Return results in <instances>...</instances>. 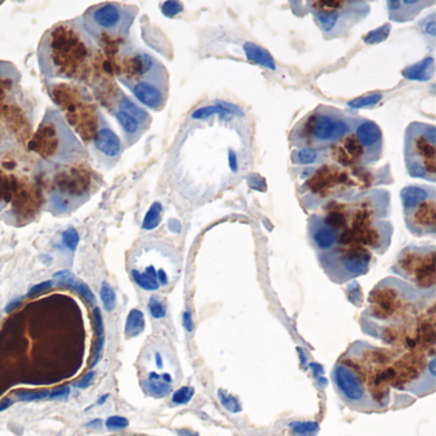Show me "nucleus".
<instances>
[{
    "mask_svg": "<svg viewBox=\"0 0 436 436\" xmlns=\"http://www.w3.org/2000/svg\"><path fill=\"white\" fill-rule=\"evenodd\" d=\"M334 388L346 406L360 412H375L384 408L370 394L355 370L339 360L332 371Z\"/></svg>",
    "mask_w": 436,
    "mask_h": 436,
    "instance_id": "9",
    "label": "nucleus"
},
{
    "mask_svg": "<svg viewBox=\"0 0 436 436\" xmlns=\"http://www.w3.org/2000/svg\"><path fill=\"white\" fill-rule=\"evenodd\" d=\"M20 303H21V300H17V301H15V302L9 303V304H8L7 306V312H10V311L13 310V309H15V307H17V306H18Z\"/></svg>",
    "mask_w": 436,
    "mask_h": 436,
    "instance_id": "43",
    "label": "nucleus"
},
{
    "mask_svg": "<svg viewBox=\"0 0 436 436\" xmlns=\"http://www.w3.org/2000/svg\"><path fill=\"white\" fill-rule=\"evenodd\" d=\"M306 6L326 40L347 36L370 15L366 1H307Z\"/></svg>",
    "mask_w": 436,
    "mask_h": 436,
    "instance_id": "5",
    "label": "nucleus"
},
{
    "mask_svg": "<svg viewBox=\"0 0 436 436\" xmlns=\"http://www.w3.org/2000/svg\"><path fill=\"white\" fill-rule=\"evenodd\" d=\"M316 255L326 276L337 284L369 273L372 264V253L360 244H338L329 251Z\"/></svg>",
    "mask_w": 436,
    "mask_h": 436,
    "instance_id": "7",
    "label": "nucleus"
},
{
    "mask_svg": "<svg viewBox=\"0 0 436 436\" xmlns=\"http://www.w3.org/2000/svg\"><path fill=\"white\" fill-rule=\"evenodd\" d=\"M435 246L409 244L398 253L392 272L425 293L435 295Z\"/></svg>",
    "mask_w": 436,
    "mask_h": 436,
    "instance_id": "8",
    "label": "nucleus"
},
{
    "mask_svg": "<svg viewBox=\"0 0 436 436\" xmlns=\"http://www.w3.org/2000/svg\"><path fill=\"white\" fill-rule=\"evenodd\" d=\"M115 117H117V120H118L119 125L122 126L123 128V131H125V134L128 136V137H134V139H137L139 136H140V123L136 120V119L132 117V115H129L128 113L126 111H117V114H115Z\"/></svg>",
    "mask_w": 436,
    "mask_h": 436,
    "instance_id": "22",
    "label": "nucleus"
},
{
    "mask_svg": "<svg viewBox=\"0 0 436 436\" xmlns=\"http://www.w3.org/2000/svg\"><path fill=\"white\" fill-rule=\"evenodd\" d=\"M435 74V59L428 57L402 71V76L411 81H430Z\"/></svg>",
    "mask_w": 436,
    "mask_h": 436,
    "instance_id": "17",
    "label": "nucleus"
},
{
    "mask_svg": "<svg viewBox=\"0 0 436 436\" xmlns=\"http://www.w3.org/2000/svg\"><path fill=\"white\" fill-rule=\"evenodd\" d=\"M192 388L185 386V388L178 389L177 392L173 394V398H171V400H173V403H174V405H185V403H187L188 400L192 398Z\"/></svg>",
    "mask_w": 436,
    "mask_h": 436,
    "instance_id": "35",
    "label": "nucleus"
},
{
    "mask_svg": "<svg viewBox=\"0 0 436 436\" xmlns=\"http://www.w3.org/2000/svg\"><path fill=\"white\" fill-rule=\"evenodd\" d=\"M389 34H391V24L385 23L377 30L370 31L369 34L363 37V41L369 45L379 44V43L385 41L389 37Z\"/></svg>",
    "mask_w": 436,
    "mask_h": 436,
    "instance_id": "25",
    "label": "nucleus"
},
{
    "mask_svg": "<svg viewBox=\"0 0 436 436\" xmlns=\"http://www.w3.org/2000/svg\"><path fill=\"white\" fill-rule=\"evenodd\" d=\"M162 211L163 206L160 202H154L148 209V214L145 215V219L142 223V228L146 230H155L162 220Z\"/></svg>",
    "mask_w": 436,
    "mask_h": 436,
    "instance_id": "24",
    "label": "nucleus"
},
{
    "mask_svg": "<svg viewBox=\"0 0 436 436\" xmlns=\"http://www.w3.org/2000/svg\"><path fill=\"white\" fill-rule=\"evenodd\" d=\"M69 393L71 392H69L68 386H60L58 389L49 393L48 398H50V400H66L69 395Z\"/></svg>",
    "mask_w": 436,
    "mask_h": 436,
    "instance_id": "39",
    "label": "nucleus"
},
{
    "mask_svg": "<svg viewBox=\"0 0 436 436\" xmlns=\"http://www.w3.org/2000/svg\"><path fill=\"white\" fill-rule=\"evenodd\" d=\"M148 311L154 318H163L167 314L164 303L157 297H151L148 302Z\"/></svg>",
    "mask_w": 436,
    "mask_h": 436,
    "instance_id": "33",
    "label": "nucleus"
},
{
    "mask_svg": "<svg viewBox=\"0 0 436 436\" xmlns=\"http://www.w3.org/2000/svg\"><path fill=\"white\" fill-rule=\"evenodd\" d=\"M407 230L416 237L435 236L436 195L403 211Z\"/></svg>",
    "mask_w": 436,
    "mask_h": 436,
    "instance_id": "12",
    "label": "nucleus"
},
{
    "mask_svg": "<svg viewBox=\"0 0 436 436\" xmlns=\"http://www.w3.org/2000/svg\"><path fill=\"white\" fill-rule=\"evenodd\" d=\"M358 119L338 108L318 105L297 123L290 140L297 148L330 150L353 129Z\"/></svg>",
    "mask_w": 436,
    "mask_h": 436,
    "instance_id": "3",
    "label": "nucleus"
},
{
    "mask_svg": "<svg viewBox=\"0 0 436 436\" xmlns=\"http://www.w3.org/2000/svg\"><path fill=\"white\" fill-rule=\"evenodd\" d=\"M62 239L69 251H76L77 246L80 244V234L74 228H68L67 230L63 232Z\"/></svg>",
    "mask_w": 436,
    "mask_h": 436,
    "instance_id": "30",
    "label": "nucleus"
},
{
    "mask_svg": "<svg viewBox=\"0 0 436 436\" xmlns=\"http://www.w3.org/2000/svg\"><path fill=\"white\" fill-rule=\"evenodd\" d=\"M405 164L408 176L436 181V127L423 122L409 123L405 132Z\"/></svg>",
    "mask_w": 436,
    "mask_h": 436,
    "instance_id": "6",
    "label": "nucleus"
},
{
    "mask_svg": "<svg viewBox=\"0 0 436 436\" xmlns=\"http://www.w3.org/2000/svg\"><path fill=\"white\" fill-rule=\"evenodd\" d=\"M157 64L159 62L151 55H148L146 52H139L129 60L128 69L131 74L139 80L141 77H145L146 74L150 73Z\"/></svg>",
    "mask_w": 436,
    "mask_h": 436,
    "instance_id": "19",
    "label": "nucleus"
},
{
    "mask_svg": "<svg viewBox=\"0 0 436 436\" xmlns=\"http://www.w3.org/2000/svg\"><path fill=\"white\" fill-rule=\"evenodd\" d=\"M119 109L122 111H126L129 115H132L140 125H148L150 122V117L148 113L141 109L139 105H136L134 101H131L128 97H123L119 103Z\"/></svg>",
    "mask_w": 436,
    "mask_h": 436,
    "instance_id": "23",
    "label": "nucleus"
},
{
    "mask_svg": "<svg viewBox=\"0 0 436 436\" xmlns=\"http://www.w3.org/2000/svg\"><path fill=\"white\" fill-rule=\"evenodd\" d=\"M94 142L97 150L108 157H117L122 153V143L118 134L111 131V128H101Z\"/></svg>",
    "mask_w": 436,
    "mask_h": 436,
    "instance_id": "16",
    "label": "nucleus"
},
{
    "mask_svg": "<svg viewBox=\"0 0 436 436\" xmlns=\"http://www.w3.org/2000/svg\"><path fill=\"white\" fill-rule=\"evenodd\" d=\"M220 400H222V403L224 405V407H225L227 409L232 411V412H238V411H241V407L238 405V402L233 400V398H230V397H224V395L220 394Z\"/></svg>",
    "mask_w": 436,
    "mask_h": 436,
    "instance_id": "40",
    "label": "nucleus"
},
{
    "mask_svg": "<svg viewBox=\"0 0 436 436\" xmlns=\"http://www.w3.org/2000/svg\"><path fill=\"white\" fill-rule=\"evenodd\" d=\"M389 18L394 22L412 21L422 9L434 6V1H388Z\"/></svg>",
    "mask_w": 436,
    "mask_h": 436,
    "instance_id": "14",
    "label": "nucleus"
},
{
    "mask_svg": "<svg viewBox=\"0 0 436 436\" xmlns=\"http://www.w3.org/2000/svg\"><path fill=\"white\" fill-rule=\"evenodd\" d=\"M69 288L77 290V292H78L89 303H95V301H97L94 293H92L91 289L89 288V286H87L86 283H83V281H78L77 279H74V281L71 283Z\"/></svg>",
    "mask_w": 436,
    "mask_h": 436,
    "instance_id": "32",
    "label": "nucleus"
},
{
    "mask_svg": "<svg viewBox=\"0 0 436 436\" xmlns=\"http://www.w3.org/2000/svg\"><path fill=\"white\" fill-rule=\"evenodd\" d=\"M330 148L340 164L369 167L381 159L384 137L375 122L360 118L353 129Z\"/></svg>",
    "mask_w": 436,
    "mask_h": 436,
    "instance_id": "4",
    "label": "nucleus"
},
{
    "mask_svg": "<svg viewBox=\"0 0 436 436\" xmlns=\"http://www.w3.org/2000/svg\"><path fill=\"white\" fill-rule=\"evenodd\" d=\"M12 403H13V402L10 400H4L3 402H0V412L8 409L9 407L12 406Z\"/></svg>",
    "mask_w": 436,
    "mask_h": 436,
    "instance_id": "41",
    "label": "nucleus"
},
{
    "mask_svg": "<svg viewBox=\"0 0 436 436\" xmlns=\"http://www.w3.org/2000/svg\"><path fill=\"white\" fill-rule=\"evenodd\" d=\"M290 429L300 436L315 435L318 431V423L315 422H293L290 423Z\"/></svg>",
    "mask_w": 436,
    "mask_h": 436,
    "instance_id": "29",
    "label": "nucleus"
},
{
    "mask_svg": "<svg viewBox=\"0 0 436 436\" xmlns=\"http://www.w3.org/2000/svg\"><path fill=\"white\" fill-rule=\"evenodd\" d=\"M182 10H183V4L179 1H165L162 6L163 15L165 17H169V18H173L179 13H182Z\"/></svg>",
    "mask_w": 436,
    "mask_h": 436,
    "instance_id": "34",
    "label": "nucleus"
},
{
    "mask_svg": "<svg viewBox=\"0 0 436 436\" xmlns=\"http://www.w3.org/2000/svg\"><path fill=\"white\" fill-rule=\"evenodd\" d=\"M134 9L114 3H105L89 9L86 26L92 34H109L120 36L126 34L134 21Z\"/></svg>",
    "mask_w": 436,
    "mask_h": 436,
    "instance_id": "10",
    "label": "nucleus"
},
{
    "mask_svg": "<svg viewBox=\"0 0 436 436\" xmlns=\"http://www.w3.org/2000/svg\"><path fill=\"white\" fill-rule=\"evenodd\" d=\"M434 297L402 279L385 278L370 292L369 304L361 318L363 332L377 338L400 332L417 318L425 300Z\"/></svg>",
    "mask_w": 436,
    "mask_h": 436,
    "instance_id": "1",
    "label": "nucleus"
},
{
    "mask_svg": "<svg viewBox=\"0 0 436 436\" xmlns=\"http://www.w3.org/2000/svg\"><path fill=\"white\" fill-rule=\"evenodd\" d=\"M129 425V422L125 417L122 416H111L106 421H105V426L108 430H122L126 429L127 426Z\"/></svg>",
    "mask_w": 436,
    "mask_h": 436,
    "instance_id": "36",
    "label": "nucleus"
},
{
    "mask_svg": "<svg viewBox=\"0 0 436 436\" xmlns=\"http://www.w3.org/2000/svg\"><path fill=\"white\" fill-rule=\"evenodd\" d=\"M383 99L381 94H371L367 97H357L353 99L352 101L348 103V106L352 108V109H361V108H370V106H374L377 105L380 100Z\"/></svg>",
    "mask_w": 436,
    "mask_h": 436,
    "instance_id": "28",
    "label": "nucleus"
},
{
    "mask_svg": "<svg viewBox=\"0 0 436 436\" xmlns=\"http://www.w3.org/2000/svg\"><path fill=\"white\" fill-rule=\"evenodd\" d=\"M244 52L247 59L251 60L256 64H260L262 67L267 69H275V62H274L272 54L267 52V49L261 48L259 45L253 44V43H246L244 46Z\"/></svg>",
    "mask_w": 436,
    "mask_h": 436,
    "instance_id": "20",
    "label": "nucleus"
},
{
    "mask_svg": "<svg viewBox=\"0 0 436 436\" xmlns=\"http://www.w3.org/2000/svg\"><path fill=\"white\" fill-rule=\"evenodd\" d=\"M94 58V44L77 26L62 24L49 31L40 46V64L48 76L73 78Z\"/></svg>",
    "mask_w": 436,
    "mask_h": 436,
    "instance_id": "2",
    "label": "nucleus"
},
{
    "mask_svg": "<svg viewBox=\"0 0 436 436\" xmlns=\"http://www.w3.org/2000/svg\"><path fill=\"white\" fill-rule=\"evenodd\" d=\"M100 426H101V420H99V419L87 423V428H94V429H99Z\"/></svg>",
    "mask_w": 436,
    "mask_h": 436,
    "instance_id": "42",
    "label": "nucleus"
},
{
    "mask_svg": "<svg viewBox=\"0 0 436 436\" xmlns=\"http://www.w3.org/2000/svg\"><path fill=\"white\" fill-rule=\"evenodd\" d=\"M48 391H22V392L15 393V398L17 400H23V402H34V400H45L49 397Z\"/></svg>",
    "mask_w": 436,
    "mask_h": 436,
    "instance_id": "31",
    "label": "nucleus"
},
{
    "mask_svg": "<svg viewBox=\"0 0 436 436\" xmlns=\"http://www.w3.org/2000/svg\"><path fill=\"white\" fill-rule=\"evenodd\" d=\"M52 287V281H43V283H38L36 286H34L32 288L29 290V293H27V297L31 298V297L36 296L38 293H43V292H46V290H49V289Z\"/></svg>",
    "mask_w": 436,
    "mask_h": 436,
    "instance_id": "37",
    "label": "nucleus"
},
{
    "mask_svg": "<svg viewBox=\"0 0 436 436\" xmlns=\"http://www.w3.org/2000/svg\"><path fill=\"white\" fill-rule=\"evenodd\" d=\"M417 29L421 31L426 37H429L430 43L434 46L435 41V13H431L426 18L417 23Z\"/></svg>",
    "mask_w": 436,
    "mask_h": 436,
    "instance_id": "27",
    "label": "nucleus"
},
{
    "mask_svg": "<svg viewBox=\"0 0 436 436\" xmlns=\"http://www.w3.org/2000/svg\"><path fill=\"white\" fill-rule=\"evenodd\" d=\"M330 150H315V148H297L292 153V163L298 165H318L324 163L329 157Z\"/></svg>",
    "mask_w": 436,
    "mask_h": 436,
    "instance_id": "18",
    "label": "nucleus"
},
{
    "mask_svg": "<svg viewBox=\"0 0 436 436\" xmlns=\"http://www.w3.org/2000/svg\"><path fill=\"white\" fill-rule=\"evenodd\" d=\"M168 73L159 62L150 73L136 80L131 90L142 105L153 111H162L168 99Z\"/></svg>",
    "mask_w": 436,
    "mask_h": 436,
    "instance_id": "11",
    "label": "nucleus"
},
{
    "mask_svg": "<svg viewBox=\"0 0 436 436\" xmlns=\"http://www.w3.org/2000/svg\"><path fill=\"white\" fill-rule=\"evenodd\" d=\"M108 398H109V394H105L103 397H100V400H97V405H104Z\"/></svg>",
    "mask_w": 436,
    "mask_h": 436,
    "instance_id": "44",
    "label": "nucleus"
},
{
    "mask_svg": "<svg viewBox=\"0 0 436 436\" xmlns=\"http://www.w3.org/2000/svg\"><path fill=\"white\" fill-rule=\"evenodd\" d=\"M436 188L433 185H411L405 187L400 191V200L403 211H407L412 207L417 206L425 200L430 199L431 196H435Z\"/></svg>",
    "mask_w": 436,
    "mask_h": 436,
    "instance_id": "15",
    "label": "nucleus"
},
{
    "mask_svg": "<svg viewBox=\"0 0 436 436\" xmlns=\"http://www.w3.org/2000/svg\"><path fill=\"white\" fill-rule=\"evenodd\" d=\"M95 371H90L89 374H86L85 377H82L81 380H78L77 383H74V388H78V389H85V388H87L90 385L92 384V381H94V379H95Z\"/></svg>",
    "mask_w": 436,
    "mask_h": 436,
    "instance_id": "38",
    "label": "nucleus"
},
{
    "mask_svg": "<svg viewBox=\"0 0 436 436\" xmlns=\"http://www.w3.org/2000/svg\"><path fill=\"white\" fill-rule=\"evenodd\" d=\"M100 298L103 301L104 309L111 312V311L115 309V302H117V296H115V292L114 289L111 288V286L103 281L101 283V288H100Z\"/></svg>",
    "mask_w": 436,
    "mask_h": 436,
    "instance_id": "26",
    "label": "nucleus"
},
{
    "mask_svg": "<svg viewBox=\"0 0 436 436\" xmlns=\"http://www.w3.org/2000/svg\"><path fill=\"white\" fill-rule=\"evenodd\" d=\"M307 233L316 253L329 251L339 244V230L325 219L324 214H314L309 219Z\"/></svg>",
    "mask_w": 436,
    "mask_h": 436,
    "instance_id": "13",
    "label": "nucleus"
},
{
    "mask_svg": "<svg viewBox=\"0 0 436 436\" xmlns=\"http://www.w3.org/2000/svg\"><path fill=\"white\" fill-rule=\"evenodd\" d=\"M145 330V316L140 310H132L128 314L126 323V335L134 338Z\"/></svg>",
    "mask_w": 436,
    "mask_h": 436,
    "instance_id": "21",
    "label": "nucleus"
}]
</instances>
